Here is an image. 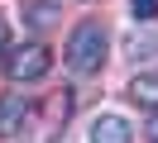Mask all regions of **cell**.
Segmentation results:
<instances>
[{
    "instance_id": "4",
    "label": "cell",
    "mask_w": 158,
    "mask_h": 143,
    "mask_svg": "<svg viewBox=\"0 0 158 143\" xmlns=\"http://www.w3.org/2000/svg\"><path fill=\"white\" fill-rule=\"evenodd\" d=\"M91 143H134V129L120 114H96L91 119Z\"/></svg>"
},
{
    "instance_id": "5",
    "label": "cell",
    "mask_w": 158,
    "mask_h": 143,
    "mask_svg": "<svg viewBox=\"0 0 158 143\" xmlns=\"http://www.w3.org/2000/svg\"><path fill=\"white\" fill-rule=\"evenodd\" d=\"M129 100L144 105V110H158V72H139L129 81Z\"/></svg>"
},
{
    "instance_id": "9",
    "label": "cell",
    "mask_w": 158,
    "mask_h": 143,
    "mask_svg": "<svg viewBox=\"0 0 158 143\" xmlns=\"http://www.w3.org/2000/svg\"><path fill=\"white\" fill-rule=\"evenodd\" d=\"M0 57H10V29H5V19H0Z\"/></svg>"
},
{
    "instance_id": "8",
    "label": "cell",
    "mask_w": 158,
    "mask_h": 143,
    "mask_svg": "<svg viewBox=\"0 0 158 143\" xmlns=\"http://www.w3.org/2000/svg\"><path fill=\"white\" fill-rule=\"evenodd\" d=\"M129 10H134V19H144V24H148V19L158 14V0H129Z\"/></svg>"
},
{
    "instance_id": "6",
    "label": "cell",
    "mask_w": 158,
    "mask_h": 143,
    "mask_svg": "<svg viewBox=\"0 0 158 143\" xmlns=\"http://www.w3.org/2000/svg\"><path fill=\"white\" fill-rule=\"evenodd\" d=\"M125 57H129V62H148V57H158V38H153V34H129V38H125Z\"/></svg>"
},
{
    "instance_id": "3",
    "label": "cell",
    "mask_w": 158,
    "mask_h": 143,
    "mask_svg": "<svg viewBox=\"0 0 158 143\" xmlns=\"http://www.w3.org/2000/svg\"><path fill=\"white\" fill-rule=\"evenodd\" d=\"M34 119V105L24 100V95H0V138H15V133H24Z\"/></svg>"
},
{
    "instance_id": "7",
    "label": "cell",
    "mask_w": 158,
    "mask_h": 143,
    "mask_svg": "<svg viewBox=\"0 0 158 143\" xmlns=\"http://www.w3.org/2000/svg\"><path fill=\"white\" fill-rule=\"evenodd\" d=\"M24 19L34 29H53L58 24V10H53V0H24Z\"/></svg>"
},
{
    "instance_id": "10",
    "label": "cell",
    "mask_w": 158,
    "mask_h": 143,
    "mask_svg": "<svg viewBox=\"0 0 158 143\" xmlns=\"http://www.w3.org/2000/svg\"><path fill=\"white\" fill-rule=\"evenodd\" d=\"M148 143H158V119H153V124H148Z\"/></svg>"
},
{
    "instance_id": "1",
    "label": "cell",
    "mask_w": 158,
    "mask_h": 143,
    "mask_svg": "<svg viewBox=\"0 0 158 143\" xmlns=\"http://www.w3.org/2000/svg\"><path fill=\"white\" fill-rule=\"evenodd\" d=\"M67 67L77 76H91V72L106 67V29H101L96 19H86V24L72 29V38H67Z\"/></svg>"
},
{
    "instance_id": "2",
    "label": "cell",
    "mask_w": 158,
    "mask_h": 143,
    "mask_svg": "<svg viewBox=\"0 0 158 143\" xmlns=\"http://www.w3.org/2000/svg\"><path fill=\"white\" fill-rule=\"evenodd\" d=\"M53 67V53L43 43H15L10 57H5V76L10 81H39V76H48Z\"/></svg>"
}]
</instances>
